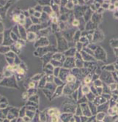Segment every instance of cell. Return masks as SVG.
Here are the masks:
<instances>
[{
	"instance_id": "cell-1",
	"label": "cell",
	"mask_w": 118,
	"mask_h": 122,
	"mask_svg": "<svg viewBox=\"0 0 118 122\" xmlns=\"http://www.w3.org/2000/svg\"><path fill=\"white\" fill-rule=\"evenodd\" d=\"M79 24V21L78 20H74V22H73V25H74L77 26V25H78Z\"/></svg>"
}]
</instances>
